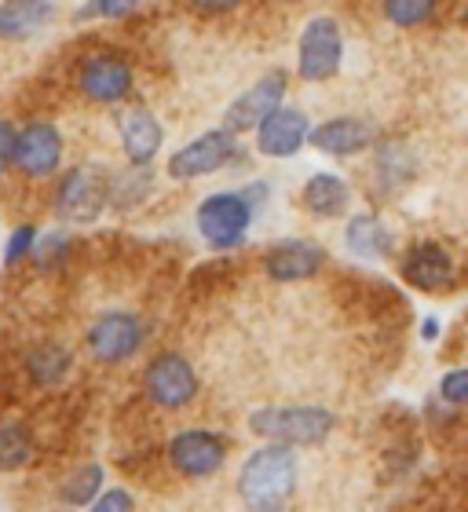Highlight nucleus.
<instances>
[{
    "label": "nucleus",
    "mask_w": 468,
    "mask_h": 512,
    "mask_svg": "<svg viewBox=\"0 0 468 512\" xmlns=\"http://www.w3.org/2000/svg\"><path fill=\"white\" fill-rule=\"evenodd\" d=\"M297 491V454L286 443H267L245 458L238 494L249 509H282Z\"/></svg>",
    "instance_id": "1"
},
{
    "label": "nucleus",
    "mask_w": 468,
    "mask_h": 512,
    "mask_svg": "<svg viewBox=\"0 0 468 512\" xmlns=\"http://www.w3.org/2000/svg\"><path fill=\"white\" fill-rule=\"evenodd\" d=\"M256 205L245 198V191H224L213 194L198 205V231L213 249H234L242 246L245 231L253 224Z\"/></svg>",
    "instance_id": "3"
},
{
    "label": "nucleus",
    "mask_w": 468,
    "mask_h": 512,
    "mask_svg": "<svg viewBox=\"0 0 468 512\" xmlns=\"http://www.w3.org/2000/svg\"><path fill=\"white\" fill-rule=\"evenodd\" d=\"M344 242H348L351 253L362 256V260H384L395 246L392 231H388V227L370 213L351 216L348 227H344Z\"/></svg>",
    "instance_id": "20"
},
{
    "label": "nucleus",
    "mask_w": 468,
    "mask_h": 512,
    "mask_svg": "<svg viewBox=\"0 0 468 512\" xmlns=\"http://www.w3.org/2000/svg\"><path fill=\"white\" fill-rule=\"evenodd\" d=\"M33 242H37V231H33V227H19V231L11 235L4 260H8V264H19V260H26V256L33 253Z\"/></svg>",
    "instance_id": "27"
},
{
    "label": "nucleus",
    "mask_w": 468,
    "mask_h": 512,
    "mask_svg": "<svg viewBox=\"0 0 468 512\" xmlns=\"http://www.w3.org/2000/svg\"><path fill=\"white\" fill-rule=\"evenodd\" d=\"M341 59H344L341 26L330 15L311 19L304 26V33H300V63H297L300 77L304 81H330L341 70Z\"/></svg>",
    "instance_id": "7"
},
{
    "label": "nucleus",
    "mask_w": 468,
    "mask_h": 512,
    "mask_svg": "<svg viewBox=\"0 0 468 512\" xmlns=\"http://www.w3.org/2000/svg\"><path fill=\"white\" fill-rule=\"evenodd\" d=\"M161 143H165V132H161V121L150 110H128L121 118V147H125V158L136 169L158 158Z\"/></svg>",
    "instance_id": "17"
},
{
    "label": "nucleus",
    "mask_w": 468,
    "mask_h": 512,
    "mask_svg": "<svg viewBox=\"0 0 468 512\" xmlns=\"http://www.w3.org/2000/svg\"><path fill=\"white\" fill-rule=\"evenodd\" d=\"M15 139H19L15 125H11V121H0V172H8L11 165H15Z\"/></svg>",
    "instance_id": "30"
},
{
    "label": "nucleus",
    "mask_w": 468,
    "mask_h": 512,
    "mask_svg": "<svg viewBox=\"0 0 468 512\" xmlns=\"http://www.w3.org/2000/svg\"><path fill=\"white\" fill-rule=\"evenodd\" d=\"M55 15L52 0H4L0 4V41H26L41 33Z\"/></svg>",
    "instance_id": "18"
},
{
    "label": "nucleus",
    "mask_w": 468,
    "mask_h": 512,
    "mask_svg": "<svg viewBox=\"0 0 468 512\" xmlns=\"http://www.w3.org/2000/svg\"><path fill=\"white\" fill-rule=\"evenodd\" d=\"M373 125L362 118H330L322 121L319 128H308V143L322 154H333V158H351V154H362V150L373 143Z\"/></svg>",
    "instance_id": "16"
},
{
    "label": "nucleus",
    "mask_w": 468,
    "mask_h": 512,
    "mask_svg": "<svg viewBox=\"0 0 468 512\" xmlns=\"http://www.w3.org/2000/svg\"><path fill=\"white\" fill-rule=\"evenodd\" d=\"M143 0H88L77 19H128Z\"/></svg>",
    "instance_id": "25"
},
{
    "label": "nucleus",
    "mask_w": 468,
    "mask_h": 512,
    "mask_svg": "<svg viewBox=\"0 0 468 512\" xmlns=\"http://www.w3.org/2000/svg\"><path fill=\"white\" fill-rule=\"evenodd\" d=\"M88 505H92L96 512H128L136 502H132V494L128 491H107V494H96Z\"/></svg>",
    "instance_id": "29"
},
{
    "label": "nucleus",
    "mask_w": 468,
    "mask_h": 512,
    "mask_svg": "<svg viewBox=\"0 0 468 512\" xmlns=\"http://www.w3.org/2000/svg\"><path fill=\"white\" fill-rule=\"evenodd\" d=\"M326 264V253H322L319 242L311 238H282L271 246L264 267L275 282H304V278H315Z\"/></svg>",
    "instance_id": "13"
},
{
    "label": "nucleus",
    "mask_w": 468,
    "mask_h": 512,
    "mask_svg": "<svg viewBox=\"0 0 468 512\" xmlns=\"http://www.w3.org/2000/svg\"><path fill=\"white\" fill-rule=\"evenodd\" d=\"M169 461L172 469L187 476V480H209L224 469L227 461V443L216 432H202V428H191V432H180V436L169 443Z\"/></svg>",
    "instance_id": "9"
},
{
    "label": "nucleus",
    "mask_w": 468,
    "mask_h": 512,
    "mask_svg": "<svg viewBox=\"0 0 468 512\" xmlns=\"http://www.w3.org/2000/svg\"><path fill=\"white\" fill-rule=\"evenodd\" d=\"M143 392H147L150 403L161 406V410H183V406L194 403V395H198V374H194V366L187 363L183 355L165 352L147 366Z\"/></svg>",
    "instance_id": "6"
},
{
    "label": "nucleus",
    "mask_w": 468,
    "mask_h": 512,
    "mask_svg": "<svg viewBox=\"0 0 468 512\" xmlns=\"http://www.w3.org/2000/svg\"><path fill=\"white\" fill-rule=\"evenodd\" d=\"M33 458V436L19 421H8V425H0V469L4 472H15L22 465H30Z\"/></svg>",
    "instance_id": "22"
},
{
    "label": "nucleus",
    "mask_w": 468,
    "mask_h": 512,
    "mask_svg": "<svg viewBox=\"0 0 468 512\" xmlns=\"http://www.w3.org/2000/svg\"><path fill=\"white\" fill-rule=\"evenodd\" d=\"M403 278L421 293H443L458 282V267H454V256L439 242H417L403 256Z\"/></svg>",
    "instance_id": "12"
},
{
    "label": "nucleus",
    "mask_w": 468,
    "mask_h": 512,
    "mask_svg": "<svg viewBox=\"0 0 468 512\" xmlns=\"http://www.w3.org/2000/svg\"><path fill=\"white\" fill-rule=\"evenodd\" d=\"M282 99H286V74H282V70H271V74L260 77L253 88H245L242 96L227 107L224 125L231 128V132H249V128L260 125L271 110L282 107Z\"/></svg>",
    "instance_id": "11"
},
{
    "label": "nucleus",
    "mask_w": 468,
    "mask_h": 512,
    "mask_svg": "<svg viewBox=\"0 0 468 512\" xmlns=\"http://www.w3.org/2000/svg\"><path fill=\"white\" fill-rule=\"evenodd\" d=\"M30 256H37V264H41V267H55V260H63V256H66V238L48 235L41 246H33Z\"/></svg>",
    "instance_id": "28"
},
{
    "label": "nucleus",
    "mask_w": 468,
    "mask_h": 512,
    "mask_svg": "<svg viewBox=\"0 0 468 512\" xmlns=\"http://www.w3.org/2000/svg\"><path fill=\"white\" fill-rule=\"evenodd\" d=\"M308 128H311L308 118H304L300 110L275 107L253 128L256 147H260V154H267V158H293V154L308 143Z\"/></svg>",
    "instance_id": "14"
},
{
    "label": "nucleus",
    "mask_w": 468,
    "mask_h": 512,
    "mask_svg": "<svg viewBox=\"0 0 468 512\" xmlns=\"http://www.w3.org/2000/svg\"><path fill=\"white\" fill-rule=\"evenodd\" d=\"M425 337H428V341L436 337V319H428V322H425Z\"/></svg>",
    "instance_id": "32"
},
{
    "label": "nucleus",
    "mask_w": 468,
    "mask_h": 512,
    "mask_svg": "<svg viewBox=\"0 0 468 512\" xmlns=\"http://www.w3.org/2000/svg\"><path fill=\"white\" fill-rule=\"evenodd\" d=\"M436 4L439 0H384V19L410 30V26H421V22L432 19Z\"/></svg>",
    "instance_id": "23"
},
{
    "label": "nucleus",
    "mask_w": 468,
    "mask_h": 512,
    "mask_svg": "<svg viewBox=\"0 0 468 512\" xmlns=\"http://www.w3.org/2000/svg\"><path fill=\"white\" fill-rule=\"evenodd\" d=\"M70 366H74V355L66 352L63 344H41V348H33L30 359H26V370L37 384L44 388H52L59 384L66 374H70Z\"/></svg>",
    "instance_id": "21"
},
{
    "label": "nucleus",
    "mask_w": 468,
    "mask_h": 512,
    "mask_svg": "<svg viewBox=\"0 0 468 512\" xmlns=\"http://www.w3.org/2000/svg\"><path fill=\"white\" fill-rule=\"evenodd\" d=\"M85 341L96 363L117 366V363H128V359L143 348L147 330H143V322H139L132 311H107V315H99V319L88 326Z\"/></svg>",
    "instance_id": "5"
},
{
    "label": "nucleus",
    "mask_w": 468,
    "mask_h": 512,
    "mask_svg": "<svg viewBox=\"0 0 468 512\" xmlns=\"http://www.w3.org/2000/svg\"><path fill=\"white\" fill-rule=\"evenodd\" d=\"M81 88L96 103H121L132 92V66L121 55H92L81 66Z\"/></svg>",
    "instance_id": "15"
},
{
    "label": "nucleus",
    "mask_w": 468,
    "mask_h": 512,
    "mask_svg": "<svg viewBox=\"0 0 468 512\" xmlns=\"http://www.w3.org/2000/svg\"><path fill=\"white\" fill-rule=\"evenodd\" d=\"M333 414L322 406H267L249 417V428L267 443H286V447H319L333 432Z\"/></svg>",
    "instance_id": "2"
},
{
    "label": "nucleus",
    "mask_w": 468,
    "mask_h": 512,
    "mask_svg": "<svg viewBox=\"0 0 468 512\" xmlns=\"http://www.w3.org/2000/svg\"><path fill=\"white\" fill-rule=\"evenodd\" d=\"M234 136L238 132H231V128H216V132L198 136L169 158V176L172 180H198V176L220 172L238 154V139Z\"/></svg>",
    "instance_id": "8"
},
{
    "label": "nucleus",
    "mask_w": 468,
    "mask_h": 512,
    "mask_svg": "<svg viewBox=\"0 0 468 512\" xmlns=\"http://www.w3.org/2000/svg\"><path fill=\"white\" fill-rule=\"evenodd\" d=\"M63 161V136L59 128L48 125V121H33L19 132L15 139V165H19L26 176L41 180V176H52Z\"/></svg>",
    "instance_id": "10"
},
{
    "label": "nucleus",
    "mask_w": 468,
    "mask_h": 512,
    "mask_svg": "<svg viewBox=\"0 0 468 512\" xmlns=\"http://www.w3.org/2000/svg\"><path fill=\"white\" fill-rule=\"evenodd\" d=\"M439 399L450 406H465L468 403V370H450L439 384Z\"/></svg>",
    "instance_id": "26"
},
{
    "label": "nucleus",
    "mask_w": 468,
    "mask_h": 512,
    "mask_svg": "<svg viewBox=\"0 0 468 512\" xmlns=\"http://www.w3.org/2000/svg\"><path fill=\"white\" fill-rule=\"evenodd\" d=\"M351 205V187L333 176V172H319L304 183V209L311 216H322V220H333V216H344Z\"/></svg>",
    "instance_id": "19"
},
{
    "label": "nucleus",
    "mask_w": 468,
    "mask_h": 512,
    "mask_svg": "<svg viewBox=\"0 0 468 512\" xmlns=\"http://www.w3.org/2000/svg\"><path fill=\"white\" fill-rule=\"evenodd\" d=\"M110 202V176L99 165H77L59 180L55 191V209L59 216L74 220V224H88L96 220Z\"/></svg>",
    "instance_id": "4"
},
{
    "label": "nucleus",
    "mask_w": 468,
    "mask_h": 512,
    "mask_svg": "<svg viewBox=\"0 0 468 512\" xmlns=\"http://www.w3.org/2000/svg\"><path fill=\"white\" fill-rule=\"evenodd\" d=\"M242 0H194L198 11H209V15H220V11H234Z\"/></svg>",
    "instance_id": "31"
},
{
    "label": "nucleus",
    "mask_w": 468,
    "mask_h": 512,
    "mask_svg": "<svg viewBox=\"0 0 468 512\" xmlns=\"http://www.w3.org/2000/svg\"><path fill=\"white\" fill-rule=\"evenodd\" d=\"M99 487H103V469H99V465H85V469H77L74 476L63 483V502L88 505L99 494Z\"/></svg>",
    "instance_id": "24"
}]
</instances>
